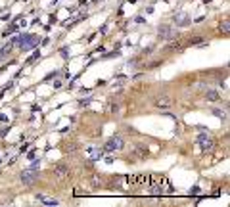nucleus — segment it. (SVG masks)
Segmentation results:
<instances>
[{"instance_id":"f03ea898","label":"nucleus","mask_w":230,"mask_h":207,"mask_svg":"<svg viewBox=\"0 0 230 207\" xmlns=\"http://www.w3.org/2000/svg\"><path fill=\"white\" fill-rule=\"evenodd\" d=\"M157 34H159V39L163 40H174V39H178V31L177 27H173V25H159L157 27Z\"/></svg>"},{"instance_id":"f8f14e48","label":"nucleus","mask_w":230,"mask_h":207,"mask_svg":"<svg viewBox=\"0 0 230 207\" xmlns=\"http://www.w3.org/2000/svg\"><path fill=\"white\" fill-rule=\"evenodd\" d=\"M156 104H157V108H169V106H171V100H169L167 96H163V98H159Z\"/></svg>"},{"instance_id":"a878e982","label":"nucleus","mask_w":230,"mask_h":207,"mask_svg":"<svg viewBox=\"0 0 230 207\" xmlns=\"http://www.w3.org/2000/svg\"><path fill=\"white\" fill-rule=\"evenodd\" d=\"M0 121H6V115L4 113H0Z\"/></svg>"},{"instance_id":"1a4fd4ad","label":"nucleus","mask_w":230,"mask_h":207,"mask_svg":"<svg viewBox=\"0 0 230 207\" xmlns=\"http://www.w3.org/2000/svg\"><path fill=\"white\" fill-rule=\"evenodd\" d=\"M10 52H12V42H10V44H6V46H2V48H0V62H2V60H6V58L10 56Z\"/></svg>"},{"instance_id":"7ed1b4c3","label":"nucleus","mask_w":230,"mask_h":207,"mask_svg":"<svg viewBox=\"0 0 230 207\" xmlns=\"http://www.w3.org/2000/svg\"><path fill=\"white\" fill-rule=\"evenodd\" d=\"M123 148H125L123 138H121V136H111V138L106 142L104 152H119V150H123Z\"/></svg>"},{"instance_id":"5701e85b","label":"nucleus","mask_w":230,"mask_h":207,"mask_svg":"<svg viewBox=\"0 0 230 207\" xmlns=\"http://www.w3.org/2000/svg\"><path fill=\"white\" fill-rule=\"evenodd\" d=\"M92 184H94V186H100V180H98V177L92 178Z\"/></svg>"},{"instance_id":"f257e3e1","label":"nucleus","mask_w":230,"mask_h":207,"mask_svg":"<svg viewBox=\"0 0 230 207\" xmlns=\"http://www.w3.org/2000/svg\"><path fill=\"white\" fill-rule=\"evenodd\" d=\"M38 44H40V39L37 37V34H33V33L17 34V46H19L21 52H29V50H33Z\"/></svg>"},{"instance_id":"6e6552de","label":"nucleus","mask_w":230,"mask_h":207,"mask_svg":"<svg viewBox=\"0 0 230 207\" xmlns=\"http://www.w3.org/2000/svg\"><path fill=\"white\" fill-rule=\"evenodd\" d=\"M88 152H90V161H100V157L104 155V148H90L88 150Z\"/></svg>"},{"instance_id":"393cba45","label":"nucleus","mask_w":230,"mask_h":207,"mask_svg":"<svg viewBox=\"0 0 230 207\" xmlns=\"http://www.w3.org/2000/svg\"><path fill=\"white\" fill-rule=\"evenodd\" d=\"M52 86H54V88H60V86H61V83H60V80H54V85H52Z\"/></svg>"},{"instance_id":"a211bd4d","label":"nucleus","mask_w":230,"mask_h":207,"mask_svg":"<svg viewBox=\"0 0 230 207\" xmlns=\"http://www.w3.org/2000/svg\"><path fill=\"white\" fill-rule=\"evenodd\" d=\"M67 52H69V48H67V46H63V48L60 50V54H61V58H65V60H67V56H69Z\"/></svg>"},{"instance_id":"f3484780","label":"nucleus","mask_w":230,"mask_h":207,"mask_svg":"<svg viewBox=\"0 0 230 207\" xmlns=\"http://www.w3.org/2000/svg\"><path fill=\"white\" fill-rule=\"evenodd\" d=\"M56 77H60V71H52V73H48V75H46V80H52V79H56Z\"/></svg>"},{"instance_id":"dca6fc26","label":"nucleus","mask_w":230,"mask_h":207,"mask_svg":"<svg viewBox=\"0 0 230 207\" xmlns=\"http://www.w3.org/2000/svg\"><path fill=\"white\" fill-rule=\"evenodd\" d=\"M213 115H217V117H221V119H226V113L223 109H213Z\"/></svg>"},{"instance_id":"412c9836","label":"nucleus","mask_w":230,"mask_h":207,"mask_svg":"<svg viewBox=\"0 0 230 207\" xmlns=\"http://www.w3.org/2000/svg\"><path fill=\"white\" fill-rule=\"evenodd\" d=\"M27 148H29V144H23V146L19 148V152H21V154H23V152H27Z\"/></svg>"},{"instance_id":"cd10ccee","label":"nucleus","mask_w":230,"mask_h":207,"mask_svg":"<svg viewBox=\"0 0 230 207\" xmlns=\"http://www.w3.org/2000/svg\"><path fill=\"white\" fill-rule=\"evenodd\" d=\"M92 2H98V0H92Z\"/></svg>"},{"instance_id":"0eeeda50","label":"nucleus","mask_w":230,"mask_h":207,"mask_svg":"<svg viewBox=\"0 0 230 207\" xmlns=\"http://www.w3.org/2000/svg\"><path fill=\"white\" fill-rule=\"evenodd\" d=\"M54 175L60 177V178L67 177V175H69V167H67V165H56V167H54Z\"/></svg>"},{"instance_id":"9d476101","label":"nucleus","mask_w":230,"mask_h":207,"mask_svg":"<svg viewBox=\"0 0 230 207\" xmlns=\"http://www.w3.org/2000/svg\"><path fill=\"white\" fill-rule=\"evenodd\" d=\"M205 98L209 100V102H219V100H221V96H219L217 90H207L205 92Z\"/></svg>"},{"instance_id":"423d86ee","label":"nucleus","mask_w":230,"mask_h":207,"mask_svg":"<svg viewBox=\"0 0 230 207\" xmlns=\"http://www.w3.org/2000/svg\"><path fill=\"white\" fill-rule=\"evenodd\" d=\"M198 144L201 146V150L203 152H209V150H213V140L207 134H200V138H198Z\"/></svg>"},{"instance_id":"20e7f679","label":"nucleus","mask_w":230,"mask_h":207,"mask_svg":"<svg viewBox=\"0 0 230 207\" xmlns=\"http://www.w3.org/2000/svg\"><path fill=\"white\" fill-rule=\"evenodd\" d=\"M38 178V169H25V171H21V175H19V180L25 184V186H29V184H33Z\"/></svg>"},{"instance_id":"9b49d317","label":"nucleus","mask_w":230,"mask_h":207,"mask_svg":"<svg viewBox=\"0 0 230 207\" xmlns=\"http://www.w3.org/2000/svg\"><path fill=\"white\" fill-rule=\"evenodd\" d=\"M134 155L136 157H140V159H144L146 155H148V150H146V146H136V150H134Z\"/></svg>"},{"instance_id":"c85d7f7f","label":"nucleus","mask_w":230,"mask_h":207,"mask_svg":"<svg viewBox=\"0 0 230 207\" xmlns=\"http://www.w3.org/2000/svg\"><path fill=\"white\" fill-rule=\"evenodd\" d=\"M0 163H2V159H0Z\"/></svg>"},{"instance_id":"ddd939ff","label":"nucleus","mask_w":230,"mask_h":207,"mask_svg":"<svg viewBox=\"0 0 230 207\" xmlns=\"http://www.w3.org/2000/svg\"><path fill=\"white\" fill-rule=\"evenodd\" d=\"M228 29H230V25H228V19L221 21V25H219V31H221V33H224V34H228Z\"/></svg>"},{"instance_id":"2eb2a0df","label":"nucleus","mask_w":230,"mask_h":207,"mask_svg":"<svg viewBox=\"0 0 230 207\" xmlns=\"http://www.w3.org/2000/svg\"><path fill=\"white\" fill-rule=\"evenodd\" d=\"M38 58H40V52H38V50H37V52H35V54H33V56H31V58H29V60H27V63H35V62H37V60H38Z\"/></svg>"},{"instance_id":"aec40b11","label":"nucleus","mask_w":230,"mask_h":207,"mask_svg":"<svg viewBox=\"0 0 230 207\" xmlns=\"http://www.w3.org/2000/svg\"><path fill=\"white\" fill-rule=\"evenodd\" d=\"M31 169H40V161H33V165H31Z\"/></svg>"},{"instance_id":"4468645a","label":"nucleus","mask_w":230,"mask_h":207,"mask_svg":"<svg viewBox=\"0 0 230 207\" xmlns=\"http://www.w3.org/2000/svg\"><path fill=\"white\" fill-rule=\"evenodd\" d=\"M190 44L192 46H198V44L205 46V40H203V37H194V39H190Z\"/></svg>"},{"instance_id":"b1692460","label":"nucleus","mask_w":230,"mask_h":207,"mask_svg":"<svg viewBox=\"0 0 230 207\" xmlns=\"http://www.w3.org/2000/svg\"><path fill=\"white\" fill-rule=\"evenodd\" d=\"M109 109H111V111H117V109H119V106H117V104H111V106H109Z\"/></svg>"},{"instance_id":"4be33fe9","label":"nucleus","mask_w":230,"mask_h":207,"mask_svg":"<svg viewBox=\"0 0 230 207\" xmlns=\"http://www.w3.org/2000/svg\"><path fill=\"white\" fill-rule=\"evenodd\" d=\"M35 155H37V152L33 150V152H29V155H27V157H29V159H35Z\"/></svg>"},{"instance_id":"39448f33","label":"nucleus","mask_w":230,"mask_h":207,"mask_svg":"<svg viewBox=\"0 0 230 207\" xmlns=\"http://www.w3.org/2000/svg\"><path fill=\"white\" fill-rule=\"evenodd\" d=\"M173 21L177 23L178 27H188L190 23H192V19H190V16L186 14V12H177V14L173 16Z\"/></svg>"},{"instance_id":"bb28decb","label":"nucleus","mask_w":230,"mask_h":207,"mask_svg":"<svg viewBox=\"0 0 230 207\" xmlns=\"http://www.w3.org/2000/svg\"><path fill=\"white\" fill-rule=\"evenodd\" d=\"M203 2H205V4H207V2H211V0H203Z\"/></svg>"},{"instance_id":"6ab92c4d","label":"nucleus","mask_w":230,"mask_h":207,"mask_svg":"<svg viewBox=\"0 0 230 207\" xmlns=\"http://www.w3.org/2000/svg\"><path fill=\"white\" fill-rule=\"evenodd\" d=\"M90 102H92V98H84V100H81V106H88Z\"/></svg>"}]
</instances>
